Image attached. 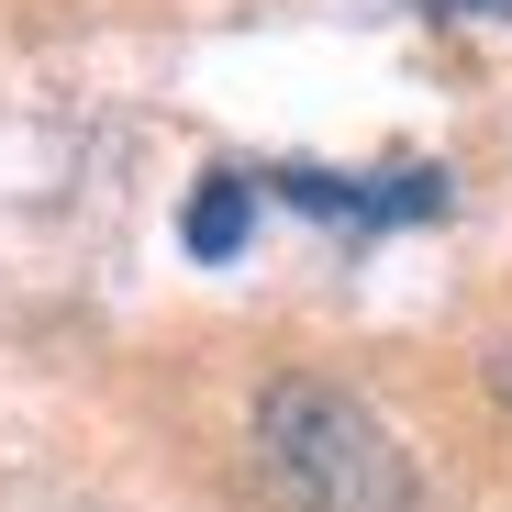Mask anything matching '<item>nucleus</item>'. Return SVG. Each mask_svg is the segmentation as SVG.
Wrapping results in <instances>:
<instances>
[{"label": "nucleus", "instance_id": "f257e3e1", "mask_svg": "<svg viewBox=\"0 0 512 512\" xmlns=\"http://www.w3.org/2000/svg\"><path fill=\"white\" fill-rule=\"evenodd\" d=\"M256 457H268V479L301 512H423L412 457L390 446V423L357 390L301 379V368L256 390Z\"/></svg>", "mask_w": 512, "mask_h": 512}, {"label": "nucleus", "instance_id": "f03ea898", "mask_svg": "<svg viewBox=\"0 0 512 512\" xmlns=\"http://www.w3.org/2000/svg\"><path fill=\"white\" fill-rule=\"evenodd\" d=\"M179 234H190V256H201V268H223V256H245V234H256V201H245V179H234V167L190 190Z\"/></svg>", "mask_w": 512, "mask_h": 512}, {"label": "nucleus", "instance_id": "7ed1b4c3", "mask_svg": "<svg viewBox=\"0 0 512 512\" xmlns=\"http://www.w3.org/2000/svg\"><path fill=\"white\" fill-rule=\"evenodd\" d=\"M490 401L512 412V334H501V346H490Z\"/></svg>", "mask_w": 512, "mask_h": 512}]
</instances>
